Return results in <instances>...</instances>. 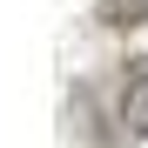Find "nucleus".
<instances>
[{
    "mask_svg": "<svg viewBox=\"0 0 148 148\" xmlns=\"http://www.w3.org/2000/svg\"><path fill=\"white\" fill-rule=\"evenodd\" d=\"M94 20H101V27H141L148 0H94Z\"/></svg>",
    "mask_w": 148,
    "mask_h": 148,
    "instance_id": "2",
    "label": "nucleus"
},
{
    "mask_svg": "<svg viewBox=\"0 0 148 148\" xmlns=\"http://www.w3.org/2000/svg\"><path fill=\"white\" fill-rule=\"evenodd\" d=\"M121 128L135 141H148V54H135L121 67Z\"/></svg>",
    "mask_w": 148,
    "mask_h": 148,
    "instance_id": "1",
    "label": "nucleus"
}]
</instances>
